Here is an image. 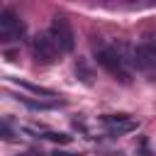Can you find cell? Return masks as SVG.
Masks as SVG:
<instances>
[{"label":"cell","mask_w":156,"mask_h":156,"mask_svg":"<svg viewBox=\"0 0 156 156\" xmlns=\"http://www.w3.org/2000/svg\"><path fill=\"white\" fill-rule=\"evenodd\" d=\"M93 56H95V61H98L115 80H119L122 85H129V83H132V71H129V66L124 63V58L119 56V51H117L115 46L100 44V46L93 49Z\"/></svg>","instance_id":"cell-1"},{"label":"cell","mask_w":156,"mask_h":156,"mask_svg":"<svg viewBox=\"0 0 156 156\" xmlns=\"http://www.w3.org/2000/svg\"><path fill=\"white\" fill-rule=\"evenodd\" d=\"M49 37L51 41L56 44V49L61 54H71L76 49V34H73V27L66 17H54L51 24H49Z\"/></svg>","instance_id":"cell-2"},{"label":"cell","mask_w":156,"mask_h":156,"mask_svg":"<svg viewBox=\"0 0 156 156\" xmlns=\"http://www.w3.org/2000/svg\"><path fill=\"white\" fill-rule=\"evenodd\" d=\"M132 71H139V73H146V76H156V39H144L141 44L134 46Z\"/></svg>","instance_id":"cell-3"},{"label":"cell","mask_w":156,"mask_h":156,"mask_svg":"<svg viewBox=\"0 0 156 156\" xmlns=\"http://www.w3.org/2000/svg\"><path fill=\"white\" fill-rule=\"evenodd\" d=\"M24 37V22L10 10L5 7L0 12V44H10V41H20Z\"/></svg>","instance_id":"cell-4"},{"label":"cell","mask_w":156,"mask_h":156,"mask_svg":"<svg viewBox=\"0 0 156 156\" xmlns=\"http://www.w3.org/2000/svg\"><path fill=\"white\" fill-rule=\"evenodd\" d=\"M29 46H32V56L39 63H56L58 61V49H56V44L51 41L49 34H37Z\"/></svg>","instance_id":"cell-5"},{"label":"cell","mask_w":156,"mask_h":156,"mask_svg":"<svg viewBox=\"0 0 156 156\" xmlns=\"http://www.w3.org/2000/svg\"><path fill=\"white\" fill-rule=\"evenodd\" d=\"M17 100L27 110H34V112H46V110H56V107L66 105V100H34V98H24V95H17Z\"/></svg>","instance_id":"cell-6"},{"label":"cell","mask_w":156,"mask_h":156,"mask_svg":"<svg viewBox=\"0 0 156 156\" xmlns=\"http://www.w3.org/2000/svg\"><path fill=\"white\" fill-rule=\"evenodd\" d=\"M12 83H17L20 88H24V90H29V93H34V95H41V98H56V93L51 90V88H44V85H37V83H29V80H24V78H10Z\"/></svg>","instance_id":"cell-7"},{"label":"cell","mask_w":156,"mask_h":156,"mask_svg":"<svg viewBox=\"0 0 156 156\" xmlns=\"http://www.w3.org/2000/svg\"><path fill=\"white\" fill-rule=\"evenodd\" d=\"M76 76H78L85 85H90V83H93V68L88 66V61H85V58H78V61H76Z\"/></svg>","instance_id":"cell-8"},{"label":"cell","mask_w":156,"mask_h":156,"mask_svg":"<svg viewBox=\"0 0 156 156\" xmlns=\"http://www.w3.org/2000/svg\"><path fill=\"white\" fill-rule=\"evenodd\" d=\"M136 127H139V122H122V124H117V127H112V129H107V136L110 139H115V136H124V134H129V132H136Z\"/></svg>","instance_id":"cell-9"},{"label":"cell","mask_w":156,"mask_h":156,"mask_svg":"<svg viewBox=\"0 0 156 156\" xmlns=\"http://www.w3.org/2000/svg\"><path fill=\"white\" fill-rule=\"evenodd\" d=\"M100 122H102L107 129H112V127H117V124H122V122H129V115H105V117H100Z\"/></svg>","instance_id":"cell-10"},{"label":"cell","mask_w":156,"mask_h":156,"mask_svg":"<svg viewBox=\"0 0 156 156\" xmlns=\"http://www.w3.org/2000/svg\"><path fill=\"white\" fill-rule=\"evenodd\" d=\"M41 139H49V141H54V144H71V136L63 134V132H44Z\"/></svg>","instance_id":"cell-11"},{"label":"cell","mask_w":156,"mask_h":156,"mask_svg":"<svg viewBox=\"0 0 156 156\" xmlns=\"http://www.w3.org/2000/svg\"><path fill=\"white\" fill-rule=\"evenodd\" d=\"M2 139H5V141H12V139H15V132H12V127H10V119L2 122Z\"/></svg>","instance_id":"cell-12"},{"label":"cell","mask_w":156,"mask_h":156,"mask_svg":"<svg viewBox=\"0 0 156 156\" xmlns=\"http://www.w3.org/2000/svg\"><path fill=\"white\" fill-rule=\"evenodd\" d=\"M49 156H78V154H71V151H58V149H56V151H51Z\"/></svg>","instance_id":"cell-13"},{"label":"cell","mask_w":156,"mask_h":156,"mask_svg":"<svg viewBox=\"0 0 156 156\" xmlns=\"http://www.w3.org/2000/svg\"><path fill=\"white\" fill-rule=\"evenodd\" d=\"M136 156H156V154H151V151H136Z\"/></svg>","instance_id":"cell-14"},{"label":"cell","mask_w":156,"mask_h":156,"mask_svg":"<svg viewBox=\"0 0 156 156\" xmlns=\"http://www.w3.org/2000/svg\"><path fill=\"white\" fill-rule=\"evenodd\" d=\"M17 156H24V154H17Z\"/></svg>","instance_id":"cell-15"}]
</instances>
